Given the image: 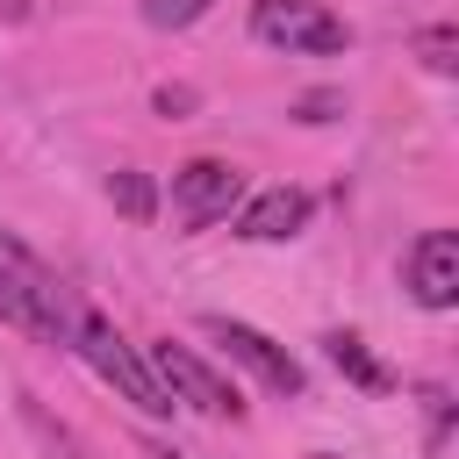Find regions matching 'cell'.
Listing matches in <instances>:
<instances>
[{
    "label": "cell",
    "instance_id": "10",
    "mask_svg": "<svg viewBox=\"0 0 459 459\" xmlns=\"http://www.w3.org/2000/svg\"><path fill=\"white\" fill-rule=\"evenodd\" d=\"M108 201H115L122 215H136V222H151V208H158V194H151L143 172H115V179H108Z\"/></svg>",
    "mask_w": 459,
    "mask_h": 459
},
{
    "label": "cell",
    "instance_id": "13",
    "mask_svg": "<svg viewBox=\"0 0 459 459\" xmlns=\"http://www.w3.org/2000/svg\"><path fill=\"white\" fill-rule=\"evenodd\" d=\"M186 108H194L186 86H165V93H158V115H186Z\"/></svg>",
    "mask_w": 459,
    "mask_h": 459
},
{
    "label": "cell",
    "instance_id": "1",
    "mask_svg": "<svg viewBox=\"0 0 459 459\" xmlns=\"http://www.w3.org/2000/svg\"><path fill=\"white\" fill-rule=\"evenodd\" d=\"M72 316H79L72 287H65L22 237L0 230V323L29 330L36 344H72Z\"/></svg>",
    "mask_w": 459,
    "mask_h": 459
},
{
    "label": "cell",
    "instance_id": "4",
    "mask_svg": "<svg viewBox=\"0 0 459 459\" xmlns=\"http://www.w3.org/2000/svg\"><path fill=\"white\" fill-rule=\"evenodd\" d=\"M151 373L165 380L172 402H186V409H201V416H215V423H237V416H244V394H237L222 373H208V366H201L186 344H172V337L151 344Z\"/></svg>",
    "mask_w": 459,
    "mask_h": 459
},
{
    "label": "cell",
    "instance_id": "6",
    "mask_svg": "<svg viewBox=\"0 0 459 459\" xmlns=\"http://www.w3.org/2000/svg\"><path fill=\"white\" fill-rule=\"evenodd\" d=\"M237 194H244V172H237L230 158H194V165H179V172H172V208H179V222H186V230L222 222V215L237 208Z\"/></svg>",
    "mask_w": 459,
    "mask_h": 459
},
{
    "label": "cell",
    "instance_id": "12",
    "mask_svg": "<svg viewBox=\"0 0 459 459\" xmlns=\"http://www.w3.org/2000/svg\"><path fill=\"white\" fill-rule=\"evenodd\" d=\"M416 57H423L430 72H452V65H459V36H452V22L423 29V36H416Z\"/></svg>",
    "mask_w": 459,
    "mask_h": 459
},
{
    "label": "cell",
    "instance_id": "15",
    "mask_svg": "<svg viewBox=\"0 0 459 459\" xmlns=\"http://www.w3.org/2000/svg\"><path fill=\"white\" fill-rule=\"evenodd\" d=\"M143 459H186V452H172V445H143Z\"/></svg>",
    "mask_w": 459,
    "mask_h": 459
},
{
    "label": "cell",
    "instance_id": "14",
    "mask_svg": "<svg viewBox=\"0 0 459 459\" xmlns=\"http://www.w3.org/2000/svg\"><path fill=\"white\" fill-rule=\"evenodd\" d=\"M330 108H337V93H308L301 100V122H330Z\"/></svg>",
    "mask_w": 459,
    "mask_h": 459
},
{
    "label": "cell",
    "instance_id": "9",
    "mask_svg": "<svg viewBox=\"0 0 459 459\" xmlns=\"http://www.w3.org/2000/svg\"><path fill=\"white\" fill-rule=\"evenodd\" d=\"M323 351H330V366H337L344 380H359V387H373V394L387 387V366H380V359H366V344H359L351 330H330V337H323Z\"/></svg>",
    "mask_w": 459,
    "mask_h": 459
},
{
    "label": "cell",
    "instance_id": "11",
    "mask_svg": "<svg viewBox=\"0 0 459 459\" xmlns=\"http://www.w3.org/2000/svg\"><path fill=\"white\" fill-rule=\"evenodd\" d=\"M208 7H215V0H143V22H151V29H194Z\"/></svg>",
    "mask_w": 459,
    "mask_h": 459
},
{
    "label": "cell",
    "instance_id": "7",
    "mask_svg": "<svg viewBox=\"0 0 459 459\" xmlns=\"http://www.w3.org/2000/svg\"><path fill=\"white\" fill-rule=\"evenodd\" d=\"M402 280L423 308H452L459 301V237L452 230H423L402 258Z\"/></svg>",
    "mask_w": 459,
    "mask_h": 459
},
{
    "label": "cell",
    "instance_id": "3",
    "mask_svg": "<svg viewBox=\"0 0 459 459\" xmlns=\"http://www.w3.org/2000/svg\"><path fill=\"white\" fill-rule=\"evenodd\" d=\"M251 36L265 50H287V57H337V50H351L344 14H330L323 0H251Z\"/></svg>",
    "mask_w": 459,
    "mask_h": 459
},
{
    "label": "cell",
    "instance_id": "2",
    "mask_svg": "<svg viewBox=\"0 0 459 459\" xmlns=\"http://www.w3.org/2000/svg\"><path fill=\"white\" fill-rule=\"evenodd\" d=\"M72 351H79V359H86V366H93V373H100V380L122 394V402H136L143 416H172L165 380L151 373V359H143V351H136V344H129V337H122L108 316L79 308V316H72Z\"/></svg>",
    "mask_w": 459,
    "mask_h": 459
},
{
    "label": "cell",
    "instance_id": "8",
    "mask_svg": "<svg viewBox=\"0 0 459 459\" xmlns=\"http://www.w3.org/2000/svg\"><path fill=\"white\" fill-rule=\"evenodd\" d=\"M308 194L301 186H273V194H258L244 215H237V237H251V244H287V237H301V222H308Z\"/></svg>",
    "mask_w": 459,
    "mask_h": 459
},
{
    "label": "cell",
    "instance_id": "5",
    "mask_svg": "<svg viewBox=\"0 0 459 459\" xmlns=\"http://www.w3.org/2000/svg\"><path fill=\"white\" fill-rule=\"evenodd\" d=\"M201 330L258 380V387H273V394H301V366L287 359V344H273L265 330H251V323H237V316H201Z\"/></svg>",
    "mask_w": 459,
    "mask_h": 459
}]
</instances>
